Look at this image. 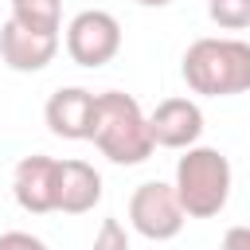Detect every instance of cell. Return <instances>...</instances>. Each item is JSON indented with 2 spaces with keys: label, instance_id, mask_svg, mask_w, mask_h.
Returning a JSON list of instances; mask_svg holds the SVG:
<instances>
[{
  "label": "cell",
  "instance_id": "6da1fadb",
  "mask_svg": "<svg viewBox=\"0 0 250 250\" xmlns=\"http://www.w3.org/2000/svg\"><path fill=\"white\" fill-rule=\"evenodd\" d=\"M98 152L113 164H145L152 156V133H148V113L133 94L105 90L98 94V113H94V137Z\"/></svg>",
  "mask_w": 250,
  "mask_h": 250
},
{
  "label": "cell",
  "instance_id": "7a4b0ae2",
  "mask_svg": "<svg viewBox=\"0 0 250 250\" xmlns=\"http://www.w3.org/2000/svg\"><path fill=\"white\" fill-rule=\"evenodd\" d=\"M191 94L230 98L250 90V43L246 39H195L180 66Z\"/></svg>",
  "mask_w": 250,
  "mask_h": 250
},
{
  "label": "cell",
  "instance_id": "3957f363",
  "mask_svg": "<svg viewBox=\"0 0 250 250\" xmlns=\"http://www.w3.org/2000/svg\"><path fill=\"white\" fill-rule=\"evenodd\" d=\"M176 195L188 219H211L230 199V160L211 145H191L176 160Z\"/></svg>",
  "mask_w": 250,
  "mask_h": 250
},
{
  "label": "cell",
  "instance_id": "277c9868",
  "mask_svg": "<svg viewBox=\"0 0 250 250\" xmlns=\"http://www.w3.org/2000/svg\"><path fill=\"white\" fill-rule=\"evenodd\" d=\"M184 207H180V195L172 184H160V180H145L133 195H129V223L141 238L148 242H168L184 230Z\"/></svg>",
  "mask_w": 250,
  "mask_h": 250
},
{
  "label": "cell",
  "instance_id": "5b68a950",
  "mask_svg": "<svg viewBox=\"0 0 250 250\" xmlns=\"http://www.w3.org/2000/svg\"><path fill=\"white\" fill-rule=\"evenodd\" d=\"M121 51V23L105 8H86L66 23V55L78 66H105Z\"/></svg>",
  "mask_w": 250,
  "mask_h": 250
},
{
  "label": "cell",
  "instance_id": "8992f818",
  "mask_svg": "<svg viewBox=\"0 0 250 250\" xmlns=\"http://www.w3.org/2000/svg\"><path fill=\"white\" fill-rule=\"evenodd\" d=\"M12 195L27 215L59 211V160L55 156H23L12 172Z\"/></svg>",
  "mask_w": 250,
  "mask_h": 250
},
{
  "label": "cell",
  "instance_id": "52a82bcc",
  "mask_svg": "<svg viewBox=\"0 0 250 250\" xmlns=\"http://www.w3.org/2000/svg\"><path fill=\"white\" fill-rule=\"evenodd\" d=\"M94 113H98V94L82 90V86H59L47 105V129L62 141H90L94 137Z\"/></svg>",
  "mask_w": 250,
  "mask_h": 250
},
{
  "label": "cell",
  "instance_id": "ba28073f",
  "mask_svg": "<svg viewBox=\"0 0 250 250\" xmlns=\"http://www.w3.org/2000/svg\"><path fill=\"white\" fill-rule=\"evenodd\" d=\"M148 133L156 148H191L203 137V109L191 98H164L148 113Z\"/></svg>",
  "mask_w": 250,
  "mask_h": 250
},
{
  "label": "cell",
  "instance_id": "9c48e42d",
  "mask_svg": "<svg viewBox=\"0 0 250 250\" xmlns=\"http://www.w3.org/2000/svg\"><path fill=\"white\" fill-rule=\"evenodd\" d=\"M59 55V35H43V31H27L16 20H8L0 27V59L8 62V70L20 74H35L43 66H51Z\"/></svg>",
  "mask_w": 250,
  "mask_h": 250
},
{
  "label": "cell",
  "instance_id": "30bf717a",
  "mask_svg": "<svg viewBox=\"0 0 250 250\" xmlns=\"http://www.w3.org/2000/svg\"><path fill=\"white\" fill-rule=\"evenodd\" d=\"M102 199V176L86 160H59V211L86 215Z\"/></svg>",
  "mask_w": 250,
  "mask_h": 250
},
{
  "label": "cell",
  "instance_id": "8fae6325",
  "mask_svg": "<svg viewBox=\"0 0 250 250\" xmlns=\"http://www.w3.org/2000/svg\"><path fill=\"white\" fill-rule=\"evenodd\" d=\"M8 20H16L27 31L59 35V27H62V0H12V16Z\"/></svg>",
  "mask_w": 250,
  "mask_h": 250
},
{
  "label": "cell",
  "instance_id": "7c38bea8",
  "mask_svg": "<svg viewBox=\"0 0 250 250\" xmlns=\"http://www.w3.org/2000/svg\"><path fill=\"white\" fill-rule=\"evenodd\" d=\"M207 16L223 31H242L250 27V0H207Z\"/></svg>",
  "mask_w": 250,
  "mask_h": 250
},
{
  "label": "cell",
  "instance_id": "4fadbf2b",
  "mask_svg": "<svg viewBox=\"0 0 250 250\" xmlns=\"http://www.w3.org/2000/svg\"><path fill=\"white\" fill-rule=\"evenodd\" d=\"M90 250H129V234H125V227H121L117 219H102V230H98V238H94Z\"/></svg>",
  "mask_w": 250,
  "mask_h": 250
},
{
  "label": "cell",
  "instance_id": "5bb4252c",
  "mask_svg": "<svg viewBox=\"0 0 250 250\" xmlns=\"http://www.w3.org/2000/svg\"><path fill=\"white\" fill-rule=\"evenodd\" d=\"M0 250H47V242L27 234V230H4L0 234Z\"/></svg>",
  "mask_w": 250,
  "mask_h": 250
},
{
  "label": "cell",
  "instance_id": "9a60e30c",
  "mask_svg": "<svg viewBox=\"0 0 250 250\" xmlns=\"http://www.w3.org/2000/svg\"><path fill=\"white\" fill-rule=\"evenodd\" d=\"M219 250H250V227H230Z\"/></svg>",
  "mask_w": 250,
  "mask_h": 250
},
{
  "label": "cell",
  "instance_id": "2e32d148",
  "mask_svg": "<svg viewBox=\"0 0 250 250\" xmlns=\"http://www.w3.org/2000/svg\"><path fill=\"white\" fill-rule=\"evenodd\" d=\"M137 4H141V8H168L172 0H137Z\"/></svg>",
  "mask_w": 250,
  "mask_h": 250
}]
</instances>
